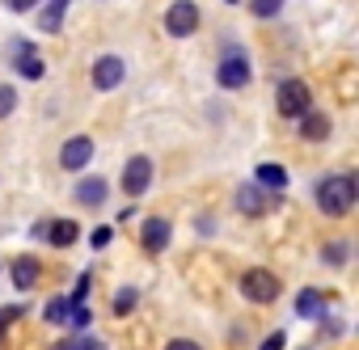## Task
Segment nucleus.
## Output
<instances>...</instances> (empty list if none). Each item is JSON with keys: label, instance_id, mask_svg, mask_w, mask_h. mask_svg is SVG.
<instances>
[{"label": "nucleus", "instance_id": "obj_1", "mask_svg": "<svg viewBox=\"0 0 359 350\" xmlns=\"http://www.w3.org/2000/svg\"><path fill=\"white\" fill-rule=\"evenodd\" d=\"M355 199H359V186H355V178H346V173L325 178V182L317 186V207H321L325 216H346V211L355 207Z\"/></svg>", "mask_w": 359, "mask_h": 350}, {"label": "nucleus", "instance_id": "obj_2", "mask_svg": "<svg viewBox=\"0 0 359 350\" xmlns=\"http://www.w3.org/2000/svg\"><path fill=\"white\" fill-rule=\"evenodd\" d=\"M241 295L250 304H275L279 300V279L271 270H245L241 274Z\"/></svg>", "mask_w": 359, "mask_h": 350}, {"label": "nucleus", "instance_id": "obj_3", "mask_svg": "<svg viewBox=\"0 0 359 350\" xmlns=\"http://www.w3.org/2000/svg\"><path fill=\"white\" fill-rule=\"evenodd\" d=\"M309 102H313V93H309L304 80H283V85H279L275 106H279L283 118H300V114H309Z\"/></svg>", "mask_w": 359, "mask_h": 350}, {"label": "nucleus", "instance_id": "obj_4", "mask_svg": "<svg viewBox=\"0 0 359 350\" xmlns=\"http://www.w3.org/2000/svg\"><path fill=\"white\" fill-rule=\"evenodd\" d=\"M165 30H169L173 38H191V34L199 30V5H191V0H177V5H169Z\"/></svg>", "mask_w": 359, "mask_h": 350}, {"label": "nucleus", "instance_id": "obj_5", "mask_svg": "<svg viewBox=\"0 0 359 350\" xmlns=\"http://www.w3.org/2000/svg\"><path fill=\"white\" fill-rule=\"evenodd\" d=\"M216 80H220L224 89H245V85H250V59H245L241 51H229L224 64L216 68Z\"/></svg>", "mask_w": 359, "mask_h": 350}, {"label": "nucleus", "instance_id": "obj_6", "mask_svg": "<svg viewBox=\"0 0 359 350\" xmlns=\"http://www.w3.org/2000/svg\"><path fill=\"white\" fill-rule=\"evenodd\" d=\"M148 182H152V160L148 156H131L127 160V169H123V195H144L148 190Z\"/></svg>", "mask_w": 359, "mask_h": 350}, {"label": "nucleus", "instance_id": "obj_7", "mask_svg": "<svg viewBox=\"0 0 359 350\" xmlns=\"http://www.w3.org/2000/svg\"><path fill=\"white\" fill-rule=\"evenodd\" d=\"M89 160H93V139H89V135H76V139H68V144L60 148V164L72 169V173L85 169Z\"/></svg>", "mask_w": 359, "mask_h": 350}, {"label": "nucleus", "instance_id": "obj_8", "mask_svg": "<svg viewBox=\"0 0 359 350\" xmlns=\"http://www.w3.org/2000/svg\"><path fill=\"white\" fill-rule=\"evenodd\" d=\"M114 85H123V59L118 55H102L97 64H93V89H114Z\"/></svg>", "mask_w": 359, "mask_h": 350}, {"label": "nucleus", "instance_id": "obj_9", "mask_svg": "<svg viewBox=\"0 0 359 350\" xmlns=\"http://www.w3.org/2000/svg\"><path fill=\"white\" fill-rule=\"evenodd\" d=\"M140 241H144V249L148 253H161L165 245H169V220H144V232H140Z\"/></svg>", "mask_w": 359, "mask_h": 350}, {"label": "nucleus", "instance_id": "obj_10", "mask_svg": "<svg viewBox=\"0 0 359 350\" xmlns=\"http://www.w3.org/2000/svg\"><path fill=\"white\" fill-rule=\"evenodd\" d=\"M271 203H275V199H266L258 186H241V190H237V207H241V216H262Z\"/></svg>", "mask_w": 359, "mask_h": 350}, {"label": "nucleus", "instance_id": "obj_11", "mask_svg": "<svg viewBox=\"0 0 359 350\" xmlns=\"http://www.w3.org/2000/svg\"><path fill=\"white\" fill-rule=\"evenodd\" d=\"M76 203H81V207H102V203H106V182H102V178H85V182L76 186Z\"/></svg>", "mask_w": 359, "mask_h": 350}, {"label": "nucleus", "instance_id": "obj_12", "mask_svg": "<svg viewBox=\"0 0 359 350\" xmlns=\"http://www.w3.org/2000/svg\"><path fill=\"white\" fill-rule=\"evenodd\" d=\"M76 237H81L76 220H55V224H47V241H51V245H60V249H68Z\"/></svg>", "mask_w": 359, "mask_h": 350}, {"label": "nucleus", "instance_id": "obj_13", "mask_svg": "<svg viewBox=\"0 0 359 350\" xmlns=\"http://www.w3.org/2000/svg\"><path fill=\"white\" fill-rule=\"evenodd\" d=\"M34 283H39V262H34V258H18V262H13V287L26 291V287H34Z\"/></svg>", "mask_w": 359, "mask_h": 350}, {"label": "nucleus", "instance_id": "obj_14", "mask_svg": "<svg viewBox=\"0 0 359 350\" xmlns=\"http://www.w3.org/2000/svg\"><path fill=\"white\" fill-rule=\"evenodd\" d=\"M296 312H300V316H325V295L313 291V287H304V291L296 295Z\"/></svg>", "mask_w": 359, "mask_h": 350}, {"label": "nucleus", "instance_id": "obj_15", "mask_svg": "<svg viewBox=\"0 0 359 350\" xmlns=\"http://www.w3.org/2000/svg\"><path fill=\"white\" fill-rule=\"evenodd\" d=\"M64 13H68V0H47V9H43L39 26H43L47 34H55V30L64 26Z\"/></svg>", "mask_w": 359, "mask_h": 350}, {"label": "nucleus", "instance_id": "obj_16", "mask_svg": "<svg viewBox=\"0 0 359 350\" xmlns=\"http://www.w3.org/2000/svg\"><path fill=\"white\" fill-rule=\"evenodd\" d=\"M258 186H266V190H283L287 186V173H283V164H258Z\"/></svg>", "mask_w": 359, "mask_h": 350}, {"label": "nucleus", "instance_id": "obj_17", "mask_svg": "<svg viewBox=\"0 0 359 350\" xmlns=\"http://www.w3.org/2000/svg\"><path fill=\"white\" fill-rule=\"evenodd\" d=\"M300 118H304V127H300V135H304V139H313V144H317V139H325V135H330V118H325V114H313V110H309V114H300Z\"/></svg>", "mask_w": 359, "mask_h": 350}, {"label": "nucleus", "instance_id": "obj_18", "mask_svg": "<svg viewBox=\"0 0 359 350\" xmlns=\"http://www.w3.org/2000/svg\"><path fill=\"white\" fill-rule=\"evenodd\" d=\"M13 64H18V72H22L26 80H39V76H43V64H39V55H34V47H22V55H18Z\"/></svg>", "mask_w": 359, "mask_h": 350}, {"label": "nucleus", "instance_id": "obj_19", "mask_svg": "<svg viewBox=\"0 0 359 350\" xmlns=\"http://www.w3.org/2000/svg\"><path fill=\"white\" fill-rule=\"evenodd\" d=\"M321 258H325L330 266H346V245H342V241H330V245L321 249Z\"/></svg>", "mask_w": 359, "mask_h": 350}, {"label": "nucleus", "instance_id": "obj_20", "mask_svg": "<svg viewBox=\"0 0 359 350\" xmlns=\"http://www.w3.org/2000/svg\"><path fill=\"white\" fill-rule=\"evenodd\" d=\"M250 9H254V18H275L283 9V0H250Z\"/></svg>", "mask_w": 359, "mask_h": 350}, {"label": "nucleus", "instance_id": "obj_21", "mask_svg": "<svg viewBox=\"0 0 359 350\" xmlns=\"http://www.w3.org/2000/svg\"><path fill=\"white\" fill-rule=\"evenodd\" d=\"M13 106H18L13 85H0V118H9V114H13Z\"/></svg>", "mask_w": 359, "mask_h": 350}, {"label": "nucleus", "instance_id": "obj_22", "mask_svg": "<svg viewBox=\"0 0 359 350\" xmlns=\"http://www.w3.org/2000/svg\"><path fill=\"white\" fill-rule=\"evenodd\" d=\"M60 350H102V342H93V337L85 333V337H72V342H60Z\"/></svg>", "mask_w": 359, "mask_h": 350}, {"label": "nucleus", "instance_id": "obj_23", "mask_svg": "<svg viewBox=\"0 0 359 350\" xmlns=\"http://www.w3.org/2000/svg\"><path fill=\"white\" fill-rule=\"evenodd\" d=\"M131 308H135V291L127 287V291H118V295H114V312L123 316V312H131Z\"/></svg>", "mask_w": 359, "mask_h": 350}, {"label": "nucleus", "instance_id": "obj_24", "mask_svg": "<svg viewBox=\"0 0 359 350\" xmlns=\"http://www.w3.org/2000/svg\"><path fill=\"white\" fill-rule=\"evenodd\" d=\"M64 316H68V300H51V304H47V321H51V325H60Z\"/></svg>", "mask_w": 359, "mask_h": 350}, {"label": "nucleus", "instance_id": "obj_25", "mask_svg": "<svg viewBox=\"0 0 359 350\" xmlns=\"http://www.w3.org/2000/svg\"><path fill=\"white\" fill-rule=\"evenodd\" d=\"M72 321H76V329H85V325L93 321V312H89L85 304H72Z\"/></svg>", "mask_w": 359, "mask_h": 350}, {"label": "nucleus", "instance_id": "obj_26", "mask_svg": "<svg viewBox=\"0 0 359 350\" xmlns=\"http://www.w3.org/2000/svg\"><path fill=\"white\" fill-rule=\"evenodd\" d=\"M18 316H22V308H18V304H13V308H0V337H5V325H9V321H18Z\"/></svg>", "mask_w": 359, "mask_h": 350}, {"label": "nucleus", "instance_id": "obj_27", "mask_svg": "<svg viewBox=\"0 0 359 350\" xmlns=\"http://www.w3.org/2000/svg\"><path fill=\"white\" fill-rule=\"evenodd\" d=\"M165 350H203V346H199V342H191V337H173Z\"/></svg>", "mask_w": 359, "mask_h": 350}, {"label": "nucleus", "instance_id": "obj_28", "mask_svg": "<svg viewBox=\"0 0 359 350\" xmlns=\"http://www.w3.org/2000/svg\"><path fill=\"white\" fill-rule=\"evenodd\" d=\"M34 5H39V0H9L13 13H26V9H34Z\"/></svg>", "mask_w": 359, "mask_h": 350}, {"label": "nucleus", "instance_id": "obj_29", "mask_svg": "<svg viewBox=\"0 0 359 350\" xmlns=\"http://www.w3.org/2000/svg\"><path fill=\"white\" fill-rule=\"evenodd\" d=\"M93 245L106 249V245H110V228H97V232H93Z\"/></svg>", "mask_w": 359, "mask_h": 350}, {"label": "nucleus", "instance_id": "obj_30", "mask_svg": "<svg viewBox=\"0 0 359 350\" xmlns=\"http://www.w3.org/2000/svg\"><path fill=\"white\" fill-rule=\"evenodd\" d=\"M262 350H283V333H271V337L262 342Z\"/></svg>", "mask_w": 359, "mask_h": 350}]
</instances>
